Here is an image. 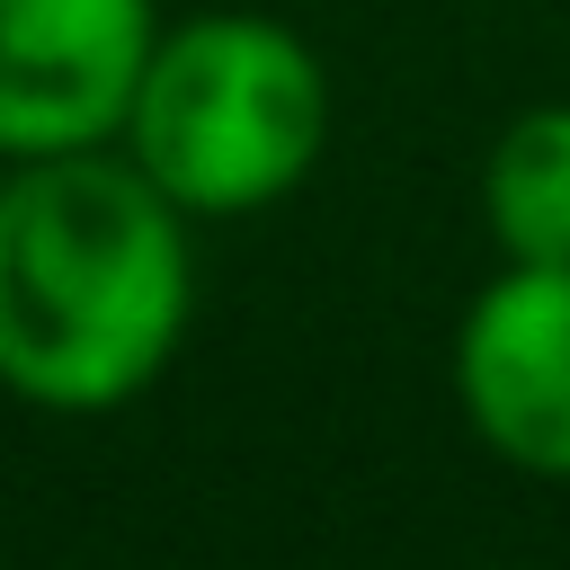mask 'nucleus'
Segmentation results:
<instances>
[{
    "label": "nucleus",
    "mask_w": 570,
    "mask_h": 570,
    "mask_svg": "<svg viewBox=\"0 0 570 570\" xmlns=\"http://www.w3.org/2000/svg\"><path fill=\"white\" fill-rule=\"evenodd\" d=\"M472 570H508V561H472Z\"/></svg>",
    "instance_id": "6"
},
{
    "label": "nucleus",
    "mask_w": 570,
    "mask_h": 570,
    "mask_svg": "<svg viewBox=\"0 0 570 570\" xmlns=\"http://www.w3.org/2000/svg\"><path fill=\"white\" fill-rule=\"evenodd\" d=\"M481 232L508 267H570V98L517 107L490 134Z\"/></svg>",
    "instance_id": "5"
},
{
    "label": "nucleus",
    "mask_w": 570,
    "mask_h": 570,
    "mask_svg": "<svg viewBox=\"0 0 570 570\" xmlns=\"http://www.w3.org/2000/svg\"><path fill=\"white\" fill-rule=\"evenodd\" d=\"M116 142L187 223L267 214L330 151V71L285 18L205 9L160 27Z\"/></svg>",
    "instance_id": "2"
},
{
    "label": "nucleus",
    "mask_w": 570,
    "mask_h": 570,
    "mask_svg": "<svg viewBox=\"0 0 570 570\" xmlns=\"http://www.w3.org/2000/svg\"><path fill=\"white\" fill-rule=\"evenodd\" d=\"M151 45V0H0V160L116 142Z\"/></svg>",
    "instance_id": "3"
},
{
    "label": "nucleus",
    "mask_w": 570,
    "mask_h": 570,
    "mask_svg": "<svg viewBox=\"0 0 570 570\" xmlns=\"http://www.w3.org/2000/svg\"><path fill=\"white\" fill-rule=\"evenodd\" d=\"M196 312L187 214L98 151L9 160L0 178V392L27 410H125Z\"/></svg>",
    "instance_id": "1"
},
{
    "label": "nucleus",
    "mask_w": 570,
    "mask_h": 570,
    "mask_svg": "<svg viewBox=\"0 0 570 570\" xmlns=\"http://www.w3.org/2000/svg\"><path fill=\"white\" fill-rule=\"evenodd\" d=\"M454 410L481 454L570 481V267H508L454 321Z\"/></svg>",
    "instance_id": "4"
}]
</instances>
